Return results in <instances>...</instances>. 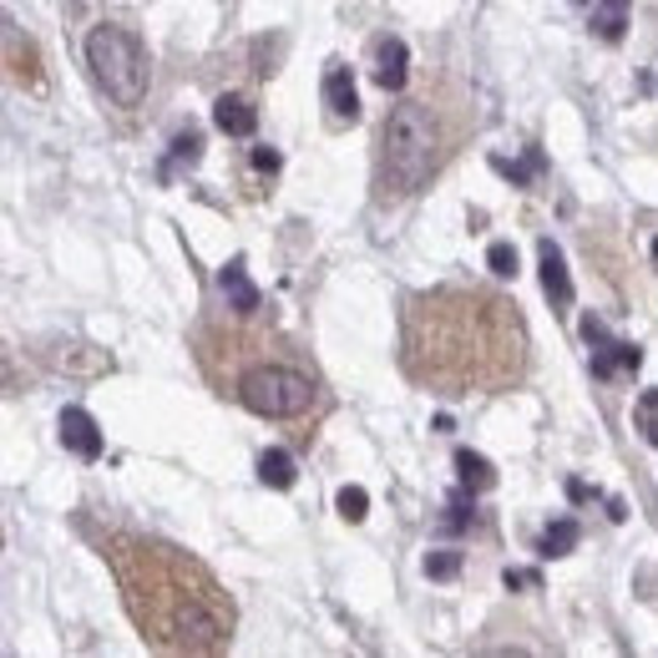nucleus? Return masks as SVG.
<instances>
[{
  "label": "nucleus",
  "instance_id": "23",
  "mask_svg": "<svg viewBox=\"0 0 658 658\" xmlns=\"http://www.w3.org/2000/svg\"><path fill=\"white\" fill-rule=\"evenodd\" d=\"M253 163H259L263 173H274V168H279V153H259V157H253Z\"/></svg>",
  "mask_w": 658,
  "mask_h": 658
},
{
  "label": "nucleus",
  "instance_id": "24",
  "mask_svg": "<svg viewBox=\"0 0 658 658\" xmlns=\"http://www.w3.org/2000/svg\"><path fill=\"white\" fill-rule=\"evenodd\" d=\"M654 259H658V239H654Z\"/></svg>",
  "mask_w": 658,
  "mask_h": 658
},
{
  "label": "nucleus",
  "instance_id": "12",
  "mask_svg": "<svg viewBox=\"0 0 658 658\" xmlns=\"http://www.w3.org/2000/svg\"><path fill=\"white\" fill-rule=\"evenodd\" d=\"M542 289H547V300L557 304V310L573 304V279H567V263L552 243H542Z\"/></svg>",
  "mask_w": 658,
  "mask_h": 658
},
{
  "label": "nucleus",
  "instance_id": "6",
  "mask_svg": "<svg viewBox=\"0 0 658 658\" xmlns=\"http://www.w3.org/2000/svg\"><path fill=\"white\" fill-rule=\"evenodd\" d=\"M6 66H11V82L25 92H46V72H41V51L31 36H21V25L6 21Z\"/></svg>",
  "mask_w": 658,
  "mask_h": 658
},
{
  "label": "nucleus",
  "instance_id": "16",
  "mask_svg": "<svg viewBox=\"0 0 658 658\" xmlns=\"http://www.w3.org/2000/svg\"><path fill=\"white\" fill-rule=\"evenodd\" d=\"M456 471H461L467 487H491V481H497V471H491L477 451H456Z\"/></svg>",
  "mask_w": 658,
  "mask_h": 658
},
{
  "label": "nucleus",
  "instance_id": "19",
  "mask_svg": "<svg viewBox=\"0 0 658 658\" xmlns=\"http://www.w3.org/2000/svg\"><path fill=\"white\" fill-rule=\"evenodd\" d=\"M365 506H370V497H365L359 487L340 491V516H345V522H359V516H365Z\"/></svg>",
  "mask_w": 658,
  "mask_h": 658
},
{
  "label": "nucleus",
  "instance_id": "9",
  "mask_svg": "<svg viewBox=\"0 0 658 658\" xmlns=\"http://www.w3.org/2000/svg\"><path fill=\"white\" fill-rule=\"evenodd\" d=\"M61 441L72 446L82 461H96L102 456V431H96V420L86 416V410H61Z\"/></svg>",
  "mask_w": 658,
  "mask_h": 658
},
{
  "label": "nucleus",
  "instance_id": "2",
  "mask_svg": "<svg viewBox=\"0 0 658 658\" xmlns=\"http://www.w3.org/2000/svg\"><path fill=\"white\" fill-rule=\"evenodd\" d=\"M132 628L157 654H223L233 644V598L192 552L117 532L102 547Z\"/></svg>",
  "mask_w": 658,
  "mask_h": 658
},
{
  "label": "nucleus",
  "instance_id": "22",
  "mask_svg": "<svg viewBox=\"0 0 658 658\" xmlns=\"http://www.w3.org/2000/svg\"><path fill=\"white\" fill-rule=\"evenodd\" d=\"M198 147H203V137H198V132H188V137H178V143H173V157H198Z\"/></svg>",
  "mask_w": 658,
  "mask_h": 658
},
{
  "label": "nucleus",
  "instance_id": "14",
  "mask_svg": "<svg viewBox=\"0 0 658 658\" xmlns=\"http://www.w3.org/2000/svg\"><path fill=\"white\" fill-rule=\"evenodd\" d=\"M628 6L634 0H598V11H593V25H598L603 41H618L623 25H628Z\"/></svg>",
  "mask_w": 658,
  "mask_h": 658
},
{
  "label": "nucleus",
  "instance_id": "18",
  "mask_svg": "<svg viewBox=\"0 0 658 658\" xmlns=\"http://www.w3.org/2000/svg\"><path fill=\"white\" fill-rule=\"evenodd\" d=\"M487 263H491V274L512 279V274H516V249H512V243H491V249H487Z\"/></svg>",
  "mask_w": 658,
  "mask_h": 658
},
{
  "label": "nucleus",
  "instance_id": "11",
  "mask_svg": "<svg viewBox=\"0 0 658 658\" xmlns=\"http://www.w3.org/2000/svg\"><path fill=\"white\" fill-rule=\"evenodd\" d=\"M218 284H223L228 310H233V314H259V310H263V294L249 284V274H243V263H239V259H233V263H223V274H218Z\"/></svg>",
  "mask_w": 658,
  "mask_h": 658
},
{
  "label": "nucleus",
  "instance_id": "13",
  "mask_svg": "<svg viewBox=\"0 0 658 658\" xmlns=\"http://www.w3.org/2000/svg\"><path fill=\"white\" fill-rule=\"evenodd\" d=\"M259 477H263V487L289 491V487H294V456H289V451H263L259 456Z\"/></svg>",
  "mask_w": 658,
  "mask_h": 658
},
{
  "label": "nucleus",
  "instance_id": "20",
  "mask_svg": "<svg viewBox=\"0 0 658 658\" xmlns=\"http://www.w3.org/2000/svg\"><path fill=\"white\" fill-rule=\"evenodd\" d=\"M461 573V552H431L426 557V577H456Z\"/></svg>",
  "mask_w": 658,
  "mask_h": 658
},
{
  "label": "nucleus",
  "instance_id": "8",
  "mask_svg": "<svg viewBox=\"0 0 658 658\" xmlns=\"http://www.w3.org/2000/svg\"><path fill=\"white\" fill-rule=\"evenodd\" d=\"M406 66H410L406 41H400V36L375 41V82H380L385 92H400V86H406V76H410Z\"/></svg>",
  "mask_w": 658,
  "mask_h": 658
},
{
  "label": "nucleus",
  "instance_id": "4",
  "mask_svg": "<svg viewBox=\"0 0 658 658\" xmlns=\"http://www.w3.org/2000/svg\"><path fill=\"white\" fill-rule=\"evenodd\" d=\"M471 122L477 112L451 82H426L420 92L400 96L375 132V198L380 203L416 198L467 143Z\"/></svg>",
  "mask_w": 658,
  "mask_h": 658
},
{
  "label": "nucleus",
  "instance_id": "10",
  "mask_svg": "<svg viewBox=\"0 0 658 658\" xmlns=\"http://www.w3.org/2000/svg\"><path fill=\"white\" fill-rule=\"evenodd\" d=\"M213 122H218V132H228V137H249V132L259 127V107H253L249 96L228 92V96H218Z\"/></svg>",
  "mask_w": 658,
  "mask_h": 658
},
{
  "label": "nucleus",
  "instance_id": "3",
  "mask_svg": "<svg viewBox=\"0 0 658 658\" xmlns=\"http://www.w3.org/2000/svg\"><path fill=\"white\" fill-rule=\"evenodd\" d=\"M203 375L218 395H233L253 416L289 420L320 400V380L300 359V345H289L279 330H263L259 314H239V324H203L198 335Z\"/></svg>",
  "mask_w": 658,
  "mask_h": 658
},
{
  "label": "nucleus",
  "instance_id": "17",
  "mask_svg": "<svg viewBox=\"0 0 658 658\" xmlns=\"http://www.w3.org/2000/svg\"><path fill=\"white\" fill-rule=\"evenodd\" d=\"M634 416H638V426H644V431H648V441L658 446V390L638 395V406H634Z\"/></svg>",
  "mask_w": 658,
  "mask_h": 658
},
{
  "label": "nucleus",
  "instance_id": "1",
  "mask_svg": "<svg viewBox=\"0 0 658 658\" xmlns=\"http://www.w3.org/2000/svg\"><path fill=\"white\" fill-rule=\"evenodd\" d=\"M400 370L436 395H502L532 370V335L497 289H416L400 300Z\"/></svg>",
  "mask_w": 658,
  "mask_h": 658
},
{
  "label": "nucleus",
  "instance_id": "5",
  "mask_svg": "<svg viewBox=\"0 0 658 658\" xmlns=\"http://www.w3.org/2000/svg\"><path fill=\"white\" fill-rule=\"evenodd\" d=\"M86 61H92L96 86H102L117 107H143V96H147V51L127 25H112V21L92 25V36H86Z\"/></svg>",
  "mask_w": 658,
  "mask_h": 658
},
{
  "label": "nucleus",
  "instance_id": "15",
  "mask_svg": "<svg viewBox=\"0 0 658 658\" xmlns=\"http://www.w3.org/2000/svg\"><path fill=\"white\" fill-rule=\"evenodd\" d=\"M577 547V522H552L542 532V557H567Z\"/></svg>",
  "mask_w": 658,
  "mask_h": 658
},
{
  "label": "nucleus",
  "instance_id": "21",
  "mask_svg": "<svg viewBox=\"0 0 658 658\" xmlns=\"http://www.w3.org/2000/svg\"><path fill=\"white\" fill-rule=\"evenodd\" d=\"M618 365L638 370V349H634V345H618ZM593 370H598V375H608V370H613V359H608V355H598V359H593Z\"/></svg>",
  "mask_w": 658,
  "mask_h": 658
},
{
  "label": "nucleus",
  "instance_id": "7",
  "mask_svg": "<svg viewBox=\"0 0 658 658\" xmlns=\"http://www.w3.org/2000/svg\"><path fill=\"white\" fill-rule=\"evenodd\" d=\"M324 107H330V117H335V122H355L359 117L355 76H349V66H340V61L324 72Z\"/></svg>",
  "mask_w": 658,
  "mask_h": 658
}]
</instances>
